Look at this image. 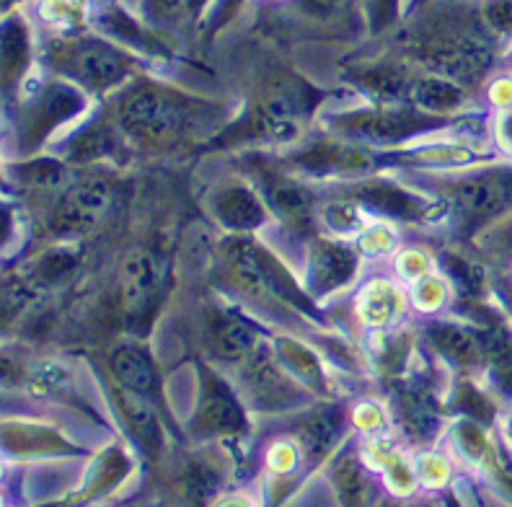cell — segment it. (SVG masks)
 Returning a JSON list of instances; mask_svg holds the SVG:
<instances>
[{"mask_svg":"<svg viewBox=\"0 0 512 507\" xmlns=\"http://www.w3.org/2000/svg\"><path fill=\"white\" fill-rule=\"evenodd\" d=\"M228 259H231L238 280L249 290L275 298V301L290 303L300 311H311L308 295L298 288V282L288 275V270L275 257H269L264 249L249 244V241H233L228 249Z\"/></svg>","mask_w":512,"mask_h":507,"instance_id":"6da1fadb","label":"cell"},{"mask_svg":"<svg viewBox=\"0 0 512 507\" xmlns=\"http://www.w3.org/2000/svg\"><path fill=\"white\" fill-rule=\"evenodd\" d=\"M122 125L143 140H174L184 125V109L174 96L140 88L122 104Z\"/></svg>","mask_w":512,"mask_h":507,"instance_id":"7a4b0ae2","label":"cell"},{"mask_svg":"<svg viewBox=\"0 0 512 507\" xmlns=\"http://www.w3.org/2000/svg\"><path fill=\"white\" fill-rule=\"evenodd\" d=\"M158 290H161V270L156 259L150 257L148 251L132 254L122 272V303H125V316L130 324L140 326L148 321L158 301Z\"/></svg>","mask_w":512,"mask_h":507,"instance_id":"3957f363","label":"cell"},{"mask_svg":"<svg viewBox=\"0 0 512 507\" xmlns=\"http://www.w3.org/2000/svg\"><path fill=\"white\" fill-rule=\"evenodd\" d=\"M109 213V192L101 184L70 189L55 213V231L63 236H83L101 226Z\"/></svg>","mask_w":512,"mask_h":507,"instance_id":"277c9868","label":"cell"},{"mask_svg":"<svg viewBox=\"0 0 512 507\" xmlns=\"http://www.w3.org/2000/svg\"><path fill=\"white\" fill-rule=\"evenodd\" d=\"M427 57L445 78H471L489 65V47L471 34H448L430 44Z\"/></svg>","mask_w":512,"mask_h":507,"instance_id":"5b68a950","label":"cell"},{"mask_svg":"<svg viewBox=\"0 0 512 507\" xmlns=\"http://www.w3.org/2000/svg\"><path fill=\"white\" fill-rule=\"evenodd\" d=\"M427 122L417 114L409 112H388V109H370L342 117L337 122L339 130L350 138L373 140V143H394V140L409 138L412 132L422 130Z\"/></svg>","mask_w":512,"mask_h":507,"instance_id":"8992f818","label":"cell"},{"mask_svg":"<svg viewBox=\"0 0 512 507\" xmlns=\"http://www.w3.org/2000/svg\"><path fill=\"white\" fill-rule=\"evenodd\" d=\"M357 275L355 249L334 241H319L311 251V282L319 293L344 288Z\"/></svg>","mask_w":512,"mask_h":507,"instance_id":"52a82bcc","label":"cell"},{"mask_svg":"<svg viewBox=\"0 0 512 507\" xmlns=\"http://www.w3.org/2000/svg\"><path fill=\"white\" fill-rule=\"evenodd\" d=\"M70 68L75 70V76H81L94 88H109L127 76V63L122 55L99 42L78 44L70 52Z\"/></svg>","mask_w":512,"mask_h":507,"instance_id":"ba28073f","label":"cell"},{"mask_svg":"<svg viewBox=\"0 0 512 507\" xmlns=\"http://www.w3.org/2000/svg\"><path fill=\"white\" fill-rule=\"evenodd\" d=\"M456 200L463 213L474 218H489L512 205V184L505 182L502 176H479L456 189Z\"/></svg>","mask_w":512,"mask_h":507,"instance_id":"9c48e42d","label":"cell"},{"mask_svg":"<svg viewBox=\"0 0 512 507\" xmlns=\"http://www.w3.org/2000/svg\"><path fill=\"white\" fill-rule=\"evenodd\" d=\"M83 107V99L75 94L73 88L68 86H52L47 88L39 101L32 107V114L26 119V132L32 135L34 140L47 135L55 125H60L63 119L73 117L78 109Z\"/></svg>","mask_w":512,"mask_h":507,"instance_id":"30bf717a","label":"cell"},{"mask_svg":"<svg viewBox=\"0 0 512 507\" xmlns=\"http://www.w3.org/2000/svg\"><path fill=\"white\" fill-rule=\"evenodd\" d=\"M298 166L313 174H352L368 169L370 158L355 145L324 143L298 156Z\"/></svg>","mask_w":512,"mask_h":507,"instance_id":"8fae6325","label":"cell"},{"mask_svg":"<svg viewBox=\"0 0 512 507\" xmlns=\"http://www.w3.org/2000/svg\"><path fill=\"white\" fill-rule=\"evenodd\" d=\"M213 210L220 223L231 231H254L264 223V207L244 187L223 189L215 197Z\"/></svg>","mask_w":512,"mask_h":507,"instance_id":"7c38bea8","label":"cell"},{"mask_svg":"<svg viewBox=\"0 0 512 507\" xmlns=\"http://www.w3.org/2000/svg\"><path fill=\"white\" fill-rule=\"evenodd\" d=\"M112 373L117 383L125 391L140 396H153L158 389L156 368L150 363V357L138 347H122L112 355Z\"/></svg>","mask_w":512,"mask_h":507,"instance_id":"4fadbf2b","label":"cell"},{"mask_svg":"<svg viewBox=\"0 0 512 507\" xmlns=\"http://www.w3.org/2000/svg\"><path fill=\"white\" fill-rule=\"evenodd\" d=\"M246 417L223 386H213L202 399L200 414H197V427L215 435H228V432L244 430Z\"/></svg>","mask_w":512,"mask_h":507,"instance_id":"5bb4252c","label":"cell"},{"mask_svg":"<svg viewBox=\"0 0 512 507\" xmlns=\"http://www.w3.org/2000/svg\"><path fill=\"white\" fill-rule=\"evenodd\" d=\"M249 381L254 386L256 396L272 404V407H280L282 401H288L293 396L288 378H285V373H282V368L267 347H259L251 357Z\"/></svg>","mask_w":512,"mask_h":507,"instance_id":"9a60e30c","label":"cell"},{"mask_svg":"<svg viewBox=\"0 0 512 507\" xmlns=\"http://www.w3.org/2000/svg\"><path fill=\"white\" fill-rule=\"evenodd\" d=\"M267 195L269 202H272V210L288 226L298 228V231H308V226H311V197L298 184L275 176V179L267 182Z\"/></svg>","mask_w":512,"mask_h":507,"instance_id":"2e32d148","label":"cell"},{"mask_svg":"<svg viewBox=\"0 0 512 507\" xmlns=\"http://www.w3.org/2000/svg\"><path fill=\"white\" fill-rule=\"evenodd\" d=\"M357 200L370 210L396 215V218H419L425 213V205L419 197L409 195L399 187H391V184H368V187L357 189Z\"/></svg>","mask_w":512,"mask_h":507,"instance_id":"e0dca14e","label":"cell"},{"mask_svg":"<svg viewBox=\"0 0 512 507\" xmlns=\"http://www.w3.org/2000/svg\"><path fill=\"white\" fill-rule=\"evenodd\" d=\"M122 412H125L127 425H130L135 440L145 448V453L158 456V451L163 448V432L156 420V412L150 409L145 396L127 391V396H122Z\"/></svg>","mask_w":512,"mask_h":507,"instance_id":"ac0fdd59","label":"cell"},{"mask_svg":"<svg viewBox=\"0 0 512 507\" xmlns=\"http://www.w3.org/2000/svg\"><path fill=\"white\" fill-rule=\"evenodd\" d=\"M412 101L425 112H453L463 104V91L448 78H419L409 91Z\"/></svg>","mask_w":512,"mask_h":507,"instance_id":"d6986e66","label":"cell"},{"mask_svg":"<svg viewBox=\"0 0 512 507\" xmlns=\"http://www.w3.org/2000/svg\"><path fill=\"white\" fill-rule=\"evenodd\" d=\"M432 345L438 347L445 357H450L453 363L471 365L479 360V342L471 332L453 324H435L430 326Z\"/></svg>","mask_w":512,"mask_h":507,"instance_id":"ffe728a7","label":"cell"},{"mask_svg":"<svg viewBox=\"0 0 512 507\" xmlns=\"http://www.w3.org/2000/svg\"><path fill=\"white\" fill-rule=\"evenodd\" d=\"M401 308V295L391 282H370L360 295V313L370 326H383Z\"/></svg>","mask_w":512,"mask_h":507,"instance_id":"44dd1931","label":"cell"},{"mask_svg":"<svg viewBox=\"0 0 512 507\" xmlns=\"http://www.w3.org/2000/svg\"><path fill=\"white\" fill-rule=\"evenodd\" d=\"M256 345V332L249 321L238 319V316H225L218 321L215 329V350L218 355L228 357V360H238V357L249 355Z\"/></svg>","mask_w":512,"mask_h":507,"instance_id":"7402d4cb","label":"cell"},{"mask_svg":"<svg viewBox=\"0 0 512 507\" xmlns=\"http://www.w3.org/2000/svg\"><path fill=\"white\" fill-rule=\"evenodd\" d=\"M73 270V254H68V251H50V254H44V257L34 264L29 285H32V288H52V285H60Z\"/></svg>","mask_w":512,"mask_h":507,"instance_id":"603a6c76","label":"cell"},{"mask_svg":"<svg viewBox=\"0 0 512 507\" xmlns=\"http://www.w3.org/2000/svg\"><path fill=\"white\" fill-rule=\"evenodd\" d=\"M339 432V420L331 417V414H313L311 420L303 427V440H306V448L316 456H324L329 451L334 440H337Z\"/></svg>","mask_w":512,"mask_h":507,"instance_id":"cb8c5ba5","label":"cell"},{"mask_svg":"<svg viewBox=\"0 0 512 507\" xmlns=\"http://www.w3.org/2000/svg\"><path fill=\"white\" fill-rule=\"evenodd\" d=\"M26 32L24 26L8 24L3 32V73L6 81H13L26 65Z\"/></svg>","mask_w":512,"mask_h":507,"instance_id":"d4e9b609","label":"cell"},{"mask_svg":"<svg viewBox=\"0 0 512 507\" xmlns=\"http://www.w3.org/2000/svg\"><path fill=\"white\" fill-rule=\"evenodd\" d=\"M489 360H492V368L497 373L507 389H512V337L505 329H497L489 337Z\"/></svg>","mask_w":512,"mask_h":507,"instance_id":"484cf974","label":"cell"},{"mask_svg":"<svg viewBox=\"0 0 512 507\" xmlns=\"http://www.w3.org/2000/svg\"><path fill=\"white\" fill-rule=\"evenodd\" d=\"M21 179L26 184H32V187H44V189H52V187H60V184L68 179V171H65L63 163L57 161H34L24 169H19Z\"/></svg>","mask_w":512,"mask_h":507,"instance_id":"4316f807","label":"cell"},{"mask_svg":"<svg viewBox=\"0 0 512 507\" xmlns=\"http://www.w3.org/2000/svg\"><path fill=\"white\" fill-rule=\"evenodd\" d=\"M282 347V357L288 360V365L293 368V373L298 378H303L306 383H316L321 386V370L319 363H316V357L306 350V347L295 345V342H280Z\"/></svg>","mask_w":512,"mask_h":507,"instance_id":"83f0119b","label":"cell"},{"mask_svg":"<svg viewBox=\"0 0 512 507\" xmlns=\"http://www.w3.org/2000/svg\"><path fill=\"white\" fill-rule=\"evenodd\" d=\"M337 484L347 500H357L365 489V476L355 458H344L337 466Z\"/></svg>","mask_w":512,"mask_h":507,"instance_id":"f1b7e54d","label":"cell"},{"mask_svg":"<svg viewBox=\"0 0 512 507\" xmlns=\"http://www.w3.org/2000/svg\"><path fill=\"white\" fill-rule=\"evenodd\" d=\"M109 151V138L101 135L96 130H88L81 140H75L73 148H70V156L75 161H91V158H99Z\"/></svg>","mask_w":512,"mask_h":507,"instance_id":"f546056e","label":"cell"},{"mask_svg":"<svg viewBox=\"0 0 512 507\" xmlns=\"http://www.w3.org/2000/svg\"><path fill=\"white\" fill-rule=\"evenodd\" d=\"M484 19L497 32L512 34V0H489L484 8Z\"/></svg>","mask_w":512,"mask_h":507,"instance_id":"4dcf8cb0","label":"cell"},{"mask_svg":"<svg viewBox=\"0 0 512 507\" xmlns=\"http://www.w3.org/2000/svg\"><path fill=\"white\" fill-rule=\"evenodd\" d=\"M363 83H368L373 94L381 96H394L401 91V78L396 73H386V70H373L368 76H363Z\"/></svg>","mask_w":512,"mask_h":507,"instance_id":"1f68e13d","label":"cell"},{"mask_svg":"<svg viewBox=\"0 0 512 507\" xmlns=\"http://www.w3.org/2000/svg\"><path fill=\"white\" fill-rule=\"evenodd\" d=\"M363 246L368 251H375V254H381V251H388L394 246V233L386 231V228H373L363 236Z\"/></svg>","mask_w":512,"mask_h":507,"instance_id":"d6a6232c","label":"cell"},{"mask_svg":"<svg viewBox=\"0 0 512 507\" xmlns=\"http://www.w3.org/2000/svg\"><path fill=\"white\" fill-rule=\"evenodd\" d=\"M440 298H443V288H440V282L435 280H425L417 285V301L422 303L425 308L438 306Z\"/></svg>","mask_w":512,"mask_h":507,"instance_id":"836d02e7","label":"cell"},{"mask_svg":"<svg viewBox=\"0 0 512 507\" xmlns=\"http://www.w3.org/2000/svg\"><path fill=\"white\" fill-rule=\"evenodd\" d=\"M182 0H150V11L161 21H174L179 16Z\"/></svg>","mask_w":512,"mask_h":507,"instance_id":"e575fe53","label":"cell"},{"mask_svg":"<svg viewBox=\"0 0 512 507\" xmlns=\"http://www.w3.org/2000/svg\"><path fill=\"white\" fill-rule=\"evenodd\" d=\"M394 6H396V0H370L375 26L386 24V21L394 16Z\"/></svg>","mask_w":512,"mask_h":507,"instance_id":"d590c367","label":"cell"},{"mask_svg":"<svg viewBox=\"0 0 512 507\" xmlns=\"http://www.w3.org/2000/svg\"><path fill=\"white\" fill-rule=\"evenodd\" d=\"M344 0H306L308 11L313 13H331L337 11L339 6H342Z\"/></svg>","mask_w":512,"mask_h":507,"instance_id":"8d00e7d4","label":"cell"},{"mask_svg":"<svg viewBox=\"0 0 512 507\" xmlns=\"http://www.w3.org/2000/svg\"><path fill=\"white\" fill-rule=\"evenodd\" d=\"M502 138H505V143L512 148V114L505 117V122H502Z\"/></svg>","mask_w":512,"mask_h":507,"instance_id":"74e56055","label":"cell"},{"mask_svg":"<svg viewBox=\"0 0 512 507\" xmlns=\"http://www.w3.org/2000/svg\"><path fill=\"white\" fill-rule=\"evenodd\" d=\"M187 3H189V8H194V11H200L205 0H187Z\"/></svg>","mask_w":512,"mask_h":507,"instance_id":"f35d334b","label":"cell"},{"mask_svg":"<svg viewBox=\"0 0 512 507\" xmlns=\"http://www.w3.org/2000/svg\"><path fill=\"white\" fill-rule=\"evenodd\" d=\"M3 3H6V6H11V3H13V0H3Z\"/></svg>","mask_w":512,"mask_h":507,"instance_id":"ab89813d","label":"cell"}]
</instances>
